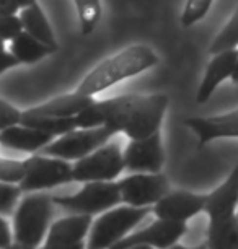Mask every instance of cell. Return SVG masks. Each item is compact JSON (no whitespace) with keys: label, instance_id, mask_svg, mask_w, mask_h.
<instances>
[{"label":"cell","instance_id":"9","mask_svg":"<svg viewBox=\"0 0 238 249\" xmlns=\"http://www.w3.org/2000/svg\"><path fill=\"white\" fill-rule=\"evenodd\" d=\"M121 204L152 209L170 191L168 179L162 173H130L118 179Z\"/></svg>","mask_w":238,"mask_h":249},{"label":"cell","instance_id":"11","mask_svg":"<svg viewBox=\"0 0 238 249\" xmlns=\"http://www.w3.org/2000/svg\"><path fill=\"white\" fill-rule=\"evenodd\" d=\"M207 194L189 191H168L155 205L152 207V215L160 220L188 223L191 218L204 213Z\"/></svg>","mask_w":238,"mask_h":249},{"label":"cell","instance_id":"4","mask_svg":"<svg viewBox=\"0 0 238 249\" xmlns=\"http://www.w3.org/2000/svg\"><path fill=\"white\" fill-rule=\"evenodd\" d=\"M148 215H152V209H139L124 204L98 215L88 233L87 249H111L128 238Z\"/></svg>","mask_w":238,"mask_h":249},{"label":"cell","instance_id":"34","mask_svg":"<svg viewBox=\"0 0 238 249\" xmlns=\"http://www.w3.org/2000/svg\"><path fill=\"white\" fill-rule=\"evenodd\" d=\"M168 249H207V244L206 243H201V244H194V246H186V244L176 243V244L170 246Z\"/></svg>","mask_w":238,"mask_h":249},{"label":"cell","instance_id":"20","mask_svg":"<svg viewBox=\"0 0 238 249\" xmlns=\"http://www.w3.org/2000/svg\"><path fill=\"white\" fill-rule=\"evenodd\" d=\"M20 124L28 125V127H33L36 130H41V132L51 135L53 139L62 137V135L72 132L73 129H77L75 125V119L73 117H53V116H44V114H38V112L25 109L21 111V121Z\"/></svg>","mask_w":238,"mask_h":249},{"label":"cell","instance_id":"18","mask_svg":"<svg viewBox=\"0 0 238 249\" xmlns=\"http://www.w3.org/2000/svg\"><path fill=\"white\" fill-rule=\"evenodd\" d=\"M95 101L93 96H85L78 91L73 93H65V95L55 96L48 103H43L39 106H33L31 111L38 112V114L44 116H53V117H75L77 114L92 105Z\"/></svg>","mask_w":238,"mask_h":249},{"label":"cell","instance_id":"5","mask_svg":"<svg viewBox=\"0 0 238 249\" xmlns=\"http://www.w3.org/2000/svg\"><path fill=\"white\" fill-rule=\"evenodd\" d=\"M54 204L69 213L98 217L121 204L118 181L85 182L73 194L54 196Z\"/></svg>","mask_w":238,"mask_h":249},{"label":"cell","instance_id":"37","mask_svg":"<svg viewBox=\"0 0 238 249\" xmlns=\"http://www.w3.org/2000/svg\"><path fill=\"white\" fill-rule=\"evenodd\" d=\"M5 249H25V248H23V246H20V244H18V243H15V241H13L12 244H8V246H7Z\"/></svg>","mask_w":238,"mask_h":249},{"label":"cell","instance_id":"17","mask_svg":"<svg viewBox=\"0 0 238 249\" xmlns=\"http://www.w3.org/2000/svg\"><path fill=\"white\" fill-rule=\"evenodd\" d=\"M53 140L54 139L51 135L23 124L10 125V127L0 130V147L30 155L39 153Z\"/></svg>","mask_w":238,"mask_h":249},{"label":"cell","instance_id":"2","mask_svg":"<svg viewBox=\"0 0 238 249\" xmlns=\"http://www.w3.org/2000/svg\"><path fill=\"white\" fill-rule=\"evenodd\" d=\"M158 64V55L146 44H132L100 62L77 87L78 93L95 96L126 78L146 72Z\"/></svg>","mask_w":238,"mask_h":249},{"label":"cell","instance_id":"22","mask_svg":"<svg viewBox=\"0 0 238 249\" xmlns=\"http://www.w3.org/2000/svg\"><path fill=\"white\" fill-rule=\"evenodd\" d=\"M207 249H238V220H222L209 223L206 241Z\"/></svg>","mask_w":238,"mask_h":249},{"label":"cell","instance_id":"16","mask_svg":"<svg viewBox=\"0 0 238 249\" xmlns=\"http://www.w3.org/2000/svg\"><path fill=\"white\" fill-rule=\"evenodd\" d=\"M93 217L88 215L69 213L65 217L54 220L46 234L44 243L48 244H80L87 243L88 233H90Z\"/></svg>","mask_w":238,"mask_h":249},{"label":"cell","instance_id":"24","mask_svg":"<svg viewBox=\"0 0 238 249\" xmlns=\"http://www.w3.org/2000/svg\"><path fill=\"white\" fill-rule=\"evenodd\" d=\"M228 49H238V7L235 8L230 20L227 21V25L214 37L211 48H209V54L214 55Z\"/></svg>","mask_w":238,"mask_h":249},{"label":"cell","instance_id":"10","mask_svg":"<svg viewBox=\"0 0 238 249\" xmlns=\"http://www.w3.org/2000/svg\"><path fill=\"white\" fill-rule=\"evenodd\" d=\"M188 231V223L170 222L155 218L146 228L134 230L128 238L119 241L111 249H129L134 246H148L153 249H168L180 243Z\"/></svg>","mask_w":238,"mask_h":249},{"label":"cell","instance_id":"35","mask_svg":"<svg viewBox=\"0 0 238 249\" xmlns=\"http://www.w3.org/2000/svg\"><path fill=\"white\" fill-rule=\"evenodd\" d=\"M17 3L20 5V8H25V7H30V5L38 3V0H17Z\"/></svg>","mask_w":238,"mask_h":249},{"label":"cell","instance_id":"25","mask_svg":"<svg viewBox=\"0 0 238 249\" xmlns=\"http://www.w3.org/2000/svg\"><path fill=\"white\" fill-rule=\"evenodd\" d=\"M214 0H186V5L181 13V26L189 28L199 23L212 8Z\"/></svg>","mask_w":238,"mask_h":249},{"label":"cell","instance_id":"32","mask_svg":"<svg viewBox=\"0 0 238 249\" xmlns=\"http://www.w3.org/2000/svg\"><path fill=\"white\" fill-rule=\"evenodd\" d=\"M21 8L17 3V0H0V17L18 15Z\"/></svg>","mask_w":238,"mask_h":249},{"label":"cell","instance_id":"40","mask_svg":"<svg viewBox=\"0 0 238 249\" xmlns=\"http://www.w3.org/2000/svg\"><path fill=\"white\" fill-rule=\"evenodd\" d=\"M237 220H238V209H237Z\"/></svg>","mask_w":238,"mask_h":249},{"label":"cell","instance_id":"30","mask_svg":"<svg viewBox=\"0 0 238 249\" xmlns=\"http://www.w3.org/2000/svg\"><path fill=\"white\" fill-rule=\"evenodd\" d=\"M13 243V233L12 227L8 225L5 217L0 215V249H5L8 244Z\"/></svg>","mask_w":238,"mask_h":249},{"label":"cell","instance_id":"14","mask_svg":"<svg viewBox=\"0 0 238 249\" xmlns=\"http://www.w3.org/2000/svg\"><path fill=\"white\" fill-rule=\"evenodd\" d=\"M184 124L196 134L201 147L216 139H238V107L217 116L189 117Z\"/></svg>","mask_w":238,"mask_h":249},{"label":"cell","instance_id":"21","mask_svg":"<svg viewBox=\"0 0 238 249\" xmlns=\"http://www.w3.org/2000/svg\"><path fill=\"white\" fill-rule=\"evenodd\" d=\"M8 53L18 60L20 65L21 64L31 65V64H36V62H39V60H43L44 57H48L51 54H54L55 49L39 43L38 39H35L33 36L23 31L21 35H18L15 39L10 41Z\"/></svg>","mask_w":238,"mask_h":249},{"label":"cell","instance_id":"31","mask_svg":"<svg viewBox=\"0 0 238 249\" xmlns=\"http://www.w3.org/2000/svg\"><path fill=\"white\" fill-rule=\"evenodd\" d=\"M17 65L20 64H18V60L8 51H0V75L5 73L7 70L17 67Z\"/></svg>","mask_w":238,"mask_h":249},{"label":"cell","instance_id":"26","mask_svg":"<svg viewBox=\"0 0 238 249\" xmlns=\"http://www.w3.org/2000/svg\"><path fill=\"white\" fill-rule=\"evenodd\" d=\"M21 194L23 192L17 184L0 182V215L2 217H12L21 199Z\"/></svg>","mask_w":238,"mask_h":249},{"label":"cell","instance_id":"27","mask_svg":"<svg viewBox=\"0 0 238 249\" xmlns=\"http://www.w3.org/2000/svg\"><path fill=\"white\" fill-rule=\"evenodd\" d=\"M25 175V161L0 157V182L7 184H20Z\"/></svg>","mask_w":238,"mask_h":249},{"label":"cell","instance_id":"39","mask_svg":"<svg viewBox=\"0 0 238 249\" xmlns=\"http://www.w3.org/2000/svg\"><path fill=\"white\" fill-rule=\"evenodd\" d=\"M129 249H153V248H148V246H134V248H129Z\"/></svg>","mask_w":238,"mask_h":249},{"label":"cell","instance_id":"38","mask_svg":"<svg viewBox=\"0 0 238 249\" xmlns=\"http://www.w3.org/2000/svg\"><path fill=\"white\" fill-rule=\"evenodd\" d=\"M0 51H5V41L0 37Z\"/></svg>","mask_w":238,"mask_h":249},{"label":"cell","instance_id":"19","mask_svg":"<svg viewBox=\"0 0 238 249\" xmlns=\"http://www.w3.org/2000/svg\"><path fill=\"white\" fill-rule=\"evenodd\" d=\"M18 17H20V20H21L23 31L33 36L35 39H38L39 43L49 46V48H53L55 51L59 49V44H57V41H55L51 23L39 3L21 8V10L18 12Z\"/></svg>","mask_w":238,"mask_h":249},{"label":"cell","instance_id":"7","mask_svg":"<svg viewBox=\"0 0 238 249\" xmlns=\"http://www.w3.org/2000/svg\"><path fill=\"white\" fill-rule=\"evenodd\" d=\"M124 157L118 140H110L103 147L83 157L72 164L73 182H98V181H118L123 175Z\"/></svg>","mask_w":238,"mask_h":249},{"label":"cell","instance_id":"36","mask_svg":"<svg viewBox=\"0 0 238 249\" xmlns=\"http://www.w3.org/2000/svg\"><path fill=\"white\" fill-rule=\"evenodd\" d=\"M230 80H232L233 83H238V59H237V65H235V70H233V73H232Z\"/></svg>","mask_w":238,"mask_h":249},{"label":"cell","instance_id":"6","mask_svg":"<svg viewBox=\"0 0 238 249\" xmlns=\"http://www.w3.org/2000/svg\"><path fill=\"white\" fill-rule=\"evenodd\" d=\"M25 161V175L18 187L23 194L28 192H48L54 187L73 182L72 163L65 160L48 157L43 153L30 155Z\"/></svg>","mask_w":238,"mask_h":249},{"label":"cell","instance_id":"28","mask_svg":"<svg viewBox=\"0 0 238 249\" xmlns=\"http://www.w3.org/2000/svg\"><path fill=\"white\" fill-rule=\"evenodd\" d=\"M23 33V25L18 15H8V17H0V37L3 41H13L18 35Z\"/></svg>","mask_w":238,"mask_h":249},{"label":"cell","instance_id":"23","mask_svg":"<svg viewBox=\"0 0 238 249\" xmlns=\"http://www.w3.org/2000/svg\"><path fill=\"white\" fill-rule=\"evenodd\" d=\"M73 7L80 33L83 36L92 35L101 18V0H73Z\"/></svg>","mask_w":238,"mask_h":249},{"label":"cell","instance_id":"33","mask_svg":"<svg viewBox=\"0 0 238 249\" xmlns=\"http://www.w3.org/2000/svg\"><path fill=\"white\" fill-rule=\"evenodd\" d=\"M38 249H87V243L72 244V246H67V244H48V243H43Z\"/></svg>","mask_w":238,"mask_h":249},{"label":"cell","instance_id":"29","mask_svg":"<svg viewBox=\"0 0 238 249\" xmlns=\"http://www.w3.org/2000/svg\"><path fill=\"white\" fill-rule=\"evenodd\" d=\"M21 121V111L10 105L8 101L0 98V130L10 127V125L20 124Z\"/></svg>","mask_w":238,"mask_h":249},{"label":"cell","instance_id":"3","mask_svg":"<svg viewBox=\"0 0 238 249\" xmlns=\"http://www.w3.org/2000/svg\"><path fill=\"white\" fill-rule=\"evenodd\" d=\"M54 196L49 192H28L12 215L13 241L25 249H38L54 222Z\"/></svg>","mask_w":238,"mask_h":249},{"label":"cell","instance_id":"8","mask_svg":"<svg viewBox=\"0 0 238 249\" xmlns=\"http://www.w3.org/2000/svg\"><path fill=\"white\" fill-rule=\"evenodd\" d=\"M116 134L111 132L106 127L95 129H73L72 132L57 137L51 142L48 147H44L39 153L48 157L65 160L69 163H75L83 157L95 152L96 148L108 143Z\"/></svg>","mask_w":238,"mask_h":249},{"label":"cell","instance_id":"15","mask_svg":"<svg viewBox=\"0 0 238 249\" xmlns=\"http://www.w3.org/2000/svg\"><path fill=\"white\" fill-rule=\"evenodd\" d=\"M238 59V49H228L223 53L214 54L211 62H209L206 72H204L202 82L198 88V95H196V101L198 105H204L211 100L214 91L222 82L232 77L233 70H235Z\"/></svg>","mask_w":238,"mask_h":249},{"label":"cell","instance_id":"13","mask_svg":"<svg viewBox=\"0 0 238 249\" xmlns=\"http://www.w3.org/2000/svg\"><path fill=\"white\" fill-rule=\"evenodd\" d=\"M238 209V163L228 178L217 187L216 191L207 194V202L204 213L207 215L209 223L222 222L237 217Z\"/></svg>","mask_w":238,"mask_h":249},{"label":"cell","instance_id":"12","mask_svg":"<svg viewBox=\"0 0 238 249\" xmlns=\"http://www.w3.org/2000/svg\"><path fill=\"white\" fill-rule=\"evenodd\" d=\"M124 168L129 173H162L163 153L162 134L157 132L146 139L130 140L123 150Z\"/></svg>","mask_w":238,"mask_h":249},{"label":"cell","instance_id":"1","mask_svg":"<svg viewBox=\"0 0 238 249\" xmlns=\"http://www.w3.org/2000/svg\"><path fill=\"white\" fill-rule=\"evenodd\" d=\"M168 103L170 100L163 93L95 100L75 116V125L78 129L106 127L113 134L126 135L129 140L146 139L160 132Z\"/></svg>","mask_w":238,"mask_h":249}]
</instances>
